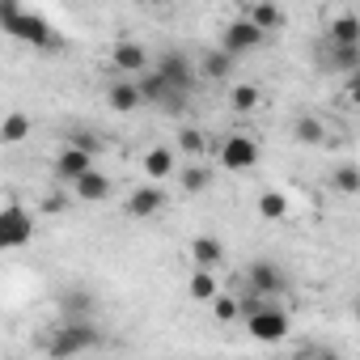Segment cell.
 I'll list each match as a JSON object with an SVG mask.
<instances>
[{"instance_id":"6da1fadb","label":"cell","mask_w":360,"mask_h":360,"mask_svg":"<svg viewBox=\"0 0 360 360\" xmlns=\"http://www.w3.org/2000/svg\"><path fill=\"white\" fill-rule=\"evenodd\" d=\"M102 347V330L94 326V318H60L51 326V339H47V356L51 360H64V356H81V352H94Z\"/></svg>"},{"instance_id":"7a4b0ae2","label":"cell","mask_w":360,"mask_h":360,"mask_svg":"<svg viewBox=\"0 0 360 360\" xmlns=\"http://www.w3.org/2000/svg\"><path fill=\"white\" fill-rule=\"evenodd\" d=\"M242 292H255V297L276 301V297L288 292V276H284L280 263H271V259H255V263L246 267V276H242Z\"/></svg>"},{"instance_id":"3957f363","label":"cell","mask_w":360,"mask_h":360,"mask_svg":"<svg viewBox=\"0 0 360 360\" xmlns=\"http://www.w3.org/2000/svg\"><path fill=\"white\" fill-rule=\"evenodd\" d=\"M5 30H9V39L26 43V47H34V51H56V47H60L51 22L39 18V13H18L13 22H5Z\"/></svg>"},{"instance_id":"277c9868","label":"cell","mask_w":360,"mask_h":360,"mask_svg":"<svg viewBox=\"0 0 360 360\" xmlns=\"http://www.w3.org/2000/svg\"><path fill=\"white\" fill-rule=\"evenodd\" d=\"M34 242V217L22 204L0 208V250H22Z\"/></svg>"},{"instance_id":"5b68a950","label":"cell","mask_w":360,"mask_h":360,"mask_svg":"<svg viewBox=\"0 0 360 360\" xmlns=\"http://www.w3.org/2000/svg\"><path fill=\"white\" fill-rule=\"evenodd\" d=\"M263 43H267V30H263V26H255L246 13H242V18H233V22L221 30V47H225L229 56H238V60H242V56H250V51H259Z\"/></svg>"},{"instance_id":"8992f818","label":"cell","mask_w":360,"mask_h":360,"mask_svg":"<svg viewBox=\"0 0 360 360\" xmlns=\"http://www.w3.org/2000/svg\"><path fill=\"white\" fill-rule=\"evenodd\" d=\"M157 72L169 81V89H174V94H183V98H191V94H195L200 68L191 64V56H187V51H165V56L157 60Z\"/></svg>"},{"instance_id":"52a82bcc","label":"cell","mask_w":360,"mask_h":360,"mask_svg":"<svg viewBox=\"0 0 360 360\" xmlns=\"http://www.w3.org/2000/svg\"><path fill=\"white\" fill-rule=\"evenodd\" d=\"M217 165H221V169H233V174L255 169V165H259V144H255L250 136L233 131V136L221 140V148H217Z\"/></svg>"},{"instance_id":"ba28073f","label":"cell","mask_w":360,"mask_h":360,"mask_svg":"<svg viewBox=\"0 0 360 360\" xmlns=\"http://www.w3.org/2000/svg\"><path fill=\"white\" fill-rule=\"evenodd\" d=\"M85 169H94V148H85V144H77V140H68L60 153H56V178L60 183H77V178L85 174Z\"/></svg>"},{"instance_id":"9c48e42d","label":"cell","mask_w":360,"mask_h":360,"mask_svg":"<svg viewBox=\"0 0 360 360\" xmlns=\"http://www.w3.org/2000/svg\"><path fill=\"white\" fill-rule=\"evenodd\" d=\"M110 64H115V72H123V77H140L144 68H153V64H148V47L136 43V39L115 43V47H110Z\"/></svg>"},{"instance_id":"30bf717a","label":"cell","mask_w":360,"mask_h":360,"mask_svg":"<svg viewBox=\"0 0 360 360\" xmlns=\"http://www.w3.org/2000/svg\"><path fill=\"white\" fill-rule=\"evenodd\" d=\"M165 191H161V183H153V178H148V183L144 187H136L131 195H127V217H136V221H148V217H157L161 208H165Z\"/></svg>"},{"instance_id":"8fae6325","label":"cell","mask_w":360,"mask_h":360,"mask_svg":"<svg viewBox=\"0 0 360 360\" xmlns=\"http://www.w3.org/2000/svg\"><path fill=\"white\" fill-rule=\"evenodd\" d=\"M106 106H110L115 115H131V110H140V106H144V94H140L136 77H123V72H119V81L106 85Z\"/></svg>"},{"instance_id":"7c38bea8","label":"cell","mask_w":360,"mask_h":360,"mask_svg":"<svg viewBox=\"0 0 360 360\" xmlns=\"http://www.w3.org/2000/svg\"><path fill=\"white\" fill-rule=\"evenodd\" d=\"M178 148H169V144H157V148H148L144 153V174L153 178V183H169V178L178 174Z\"/></svg>"},{"instance_id":"4fadbf2b","label":"cell","mask_w":360,"mask_h":360,"mask_svg":"<svg viewBox=\"0 0 360 360\" xmlns=\"http://www.w3.org/2000/svg\"><path fill=\"white\" fill-rule=\"evenodd\" d=\"M110 174H102V169H85L77 183H72V195L81 200V204H102V200H110Z\"/></svg>"},{"instance_id":"5bb4252c","label":"cell","mask_w":360,"mask_h":360,"mask_svg":"<svg viewBox=\"0 0 360 360\" xmlns=\"http://www.w3.org/2000/svg\"><path fill=\"white\" fill-rule=\"evenodd\" d=\"M233 64H238V56H229L225 47L204 51V60H200V77H204V81H229V77H233Z\"/></svg>"},{"instance_id":"9a60e30c","label":"cell","mask_w":360,"mask_h":360,"mask_svg":"<svg viewBox=\"0 0 360 360\" xmlns=\"http://www.w3.org/2000/svg\"><path fill=\"white\" fill-rule=\"evenodd\" d=\"M326 68L330 72H352L360 68V43H326Z\"/></svg>"},{"instance_id":"2e32d148","label":"cell","mask_w":360,"mask_h":360,"mask_svg":"<svg viewBox=\"0 0 360 360\" xmlns=\"http://www.w3.org/2000/svg\"><path fill=\"white\" fill-rule=\"evenodd\" d=\"M178 187H183V195H204L212 187V169L204 161H191L187 169H178Z\"/></svg>"},{"instance_id":"e0dca14e","label":"cell","mask_w":360,"mask_h":360,"mask_svg":"<svg viewBox=\"0 0 360 360\" xmlns=\"http://www.w3.org/2000/svg\"><path fill=\"white\" fill-rule=\"evenodd\" d=\"M246 18H250L255 26H263L267 34H276V30H284V9L276 5V0H255V5L246 9Z\"/></svg>"},{"instance_id":"ac0fdd59","label":"cell","mask_w":360,"mask_h":360,"mask_svg":"<svg viewBox=\"0 0 360 360\" xmlns=\"http://www.w3.org/2000/svg\"><path fill=\"white\" fill-rule=\"evenodd\" d=\"M187 292H191V301H200V305H212V297L221 292V284H217L212 267H195V276L187 280Z\"/></svg>"},{"instance_id":"d6986e66","label":"cell","mask_w":360,"mask_h":360,"mask_svg":"<svg viewBox=\"0 0 360 360\" xmlns=\"http://www.w3.org/2000/svg\"><path fill=\"white\" fill-rule=\"evenodd\" d=\"M212 318H217L221 326L242 322V292H238V288H233V292H217V297H212Z\"/></svg>"},{"instance_id":"ffe728a7","label":"cell","mask_w":360,"mask_h":360,"mask_svg":"<svg viewBox=\"0 0 360 360\" xmlns=\"http://www.w3.org/2000/svg\"><path fill=\"white\" fill-rule=\"evenodd\" d=\"M326 43H360V18L356 13H339L326 26Z\"/></svg>"},{"instance_id":"44dd1931","label":"cell","mask_w":360,"mask_h":360,"mask_svg":"<svg viewBox=\"0 0 360 360\" xmlns=\"http://www.w3.org/2000/svg\"><path fill=\"white\" fill-rule=\"evenodd\" d=\"M221 259H225V246H221L217 238H208V233H204V238H195V242H191V263H195V267H217Z\"/></svg>"},{"instance_id":"7402d4cb","label":"cell","mask_w":360,"mask_h":360,"mask_svg":"<svg viewBox=\"0 0 360 360\" xmlns=\"http://www.w3.org/2000/svg\"><path fill=\"white\" fill-rule=\"evenodd\" d=\"M183 157H191V161H204L208 157V136L200 131V127H183L178 131V144H174Z\"/></svg>"},{"instance_id":"603a6c76","label":"cell","mask_w":360,"mask_h":360,"mask_svg":"<svg viewBox=\"0 0 360 360\" xmlns=\"http://www.w3.org/2000/svg\"><path fill=\"white\" fill-rule=\"evenodd\" d=\"M30 131H34V123H30V115H22V110H9L5 123H0V140H5V144H22Z\"/></svg>"},{"instance_id":"cb8c5ba5","label":"cell","mask_w":360,"mask_h":360,"mask_svg":"<svg viewBox=\"0 0 360 360\" xmlns=\"http://www.w3.org/2000/svg\"><path fill=\"white\" fill-rule=\"evenodd\" d=\"M259 217L271 221V225H280V221L288 217V195H284V191H263V195H259Z\"/></svg>"},{"instance_id":"d4e9b609","label":"cell","mask_w":360,"mask_h":360,"mask_svg":"<svg viewBox=\"0 0 360 360\" xmlns=\"http://www.w3.org/2000/svg\"><path fill=\"white\" fill-rule=\"evenodd\" d=\"M255 106H259V85L242 81V85L229 89V110H233V115H250Z\"/></svg>"},{"instance_id":"484cf974","label":"cell","mask_w":360,"mask_h":360,"mask_svg":"<svg viewBox=\"0 0 360 360\" xmlns=\"http://www.w3.org/2000/svg\"><path fill=\"white\" fill-rule=\"evenodd\" d=\"M292 140H297V144H322V140H326V127H322V119H314V115H301V119L292 123Z\"/></svg>"},{"instance_id":"4316f807","label":"cell","mask_w":360,"mask_h":360,"mask_svg":"<svg viewBox=\"0 0 360 360\" xmlns=\"http://www.w3.org/2000/svg\"><path fill=\"white\" fill-rule=\"evenodd\" d=\"M330 191H339V195H360V169H356V165H335Z\"/></svg>"},{"instance_id":"83f0119b","label":"cell","mask_w":360,"mask_h":360,"mask_svg":"<svg viewBox=\"0 0 360 360\" xmlns=\"http://www.w3.org/2000/svg\"><path fill=\"white\" fill-rule=\"evenodd\" d=\"M60 314H64V318H94V297L77 288V292L60 297Z\"/></svg>"},{"instance_id":"f1b7e54d","label":"cell","mask_w":360,"mask_h":360,"mask_svg":"<svg viewBox=\"0 0 360 360\" xmlns=\"http://www.w3.org/2000/svg\"><path fill=\"white\" fill-rule=\"evenodd\" d=\"M343 98L360 110V68H352V72H347V81H343Z\"/></svg>"},{"instance_id":"f546056e","label":"cell","mask_w":360,"mask_h":360,"mask_svg":"<svg viewBox=\"0 0 360 360\" xmlns=\"http://www.w3.org/2000/svg\"><path fill=\"white\" fill-rule=\"evenodd\" d=\"M22 13V5H18V0H0V26H5V22H13Z\"/></svg>"},{"instance_id":"4dcf8cb0","label":"cell","mask_w":360,"mask_h":360,"mask_svg":"<svg viewBox=\"0 0 360 360\" xmlns=\"http://www.w3.org/2000/svg\"><path fill=\"white\" fill-rule=\"evenodd\" d=\"M148 5H157V0H148Z\"/></svg>"}]
</instances>
